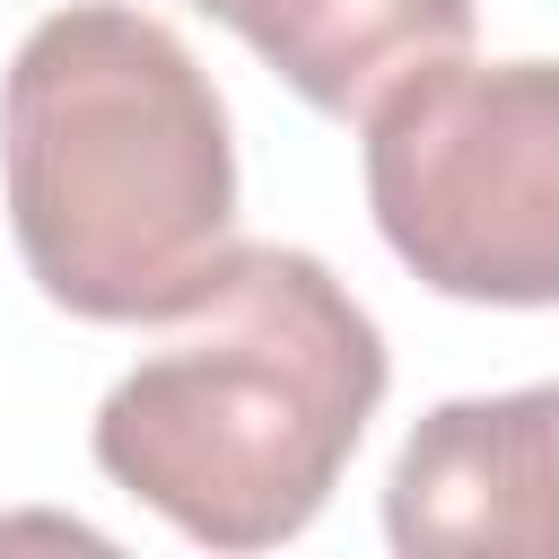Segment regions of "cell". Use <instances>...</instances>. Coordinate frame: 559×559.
<instances>
[{"mask_svg":"<svg viewBox=\"0 0 559 559\" xmlns=\"http://www.w3.org/2000/svg\"><path fill=\"white\" fill-rule=\"evenodd\" d=\"M376 314L297 245H227L96 402V472L201 550L297 542L384 402Z\"/></svg>","mask_w":559,"mask_h":559,"instance_id":"6da1fadb","label":"cell"},{"mask_svg":"<svg viewBox=\"0 0 559 559\" xmlns=\"http://www.w3.org/2000/svg\"><path fill=\"white\" fill-rule=\"evenodd\" d=\"M245 35L314 114L349 122L419 61L472 52V0H183Z\"/></svg>","mask_w":559,"mask_h":559,"instance_id":"5b68a950","label":"cell"},{"mask_svg":"<svg viewBox=\"0 0 559 559\" xmlns=\"http://www.w3.org/2000/svg\"><path fill=\"white\" fill-rule=\"evenodd\" d=\"M367 210L411 280L463 306L559 297V79L550 61H419L367 114Z\"/></svg>","mask_w":559,"mask_h":559,"instance_id":"3957f363","label":"cell"},{"mask_svg":"<svg viewBox=\"0 0 559 559\" xmlns=\"http://www.w3.org/2000/svg\"><path fill=\"white\" fill-rule=\"evenodd\" d=\"M559 489V393H472L437 402L384 480V533L402 559H480V550H550Z\"/></svg>","mask_w":559,"mask_h":559,"instance_id":"277c9868","label":"cell"},{"mask_svg":"<svg viewBox=\"0 0 559 559\" xmlns=\"http://www.w3.org/2000/svg\"><path fill=\"white\" fill-rule=\"evenodd\" d=\"M0 192L26 280L61 314L157 323L236 245L227 96L166 17L70 0L0 79Z\"/></svg>","mask_w":559,"mask_h":559,"instance_id":"7a4b0ae2","label":"cell"}]
</instances>
